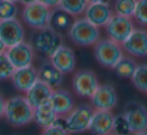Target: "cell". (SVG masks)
Masks as SVG:
<instances>
[{
	"mask_svg": "<svg viewBox=\"0 0 147 135\" xmlns=\"http://www.w3.org/2000/svg\"><path fill=\"white\" fill-rule=\"evenodd\" d=\"M3 116L10 126L22 127L32 121L33 109L24 97L15 96L5 100Z\"/></svg>",
	"mask_w": 147,
	"mask_h": 135,
	"instance_id": "1",
	"label": "cell"
},
{
	"mask_svg": "<svg viewBox=\"0 0 147 135\" xmlns=\"http://www.w3.org/2000/svg\"><path fill=\"white\" fill-rule=\"evenodd\" d=\"M30 47L33 51L45 57H51L59 47L63 45L61 35L49 27L37 29L30 37Z\"/></svg>",
	"mask_w": 147,
	"mask_h": 135,
	"instance_id": "2",
	"label": "cell"
},
{
	"mask_svg": "<svg viewBox=\"0 0 147 135\" xmlns=\"http://www.w3.org/2000/svg\"><path fill=\"white\" fill-rule=\"evenodd\" d=\"M121 45L109 38L99 39L94 45V55L102 67L113 69L118 61L124 55Z\"/></svg>",
	"mask_w": 147,
	"mask_h": 135,
	"instance_id": "3",
	"label": "cell"
},
{
	"mask_svg": "<svg viewBox=\"0 0 147 135\" xmlns=\"http://www.w3.org/2000/svg\"><path fill=\"white\" fill-rule=\"evenodd\" d=\"M67 33L71 41L79 47H91L100 39L99 27L91 24L86 18L75 20Z\"/></svg>",
	"mask_w": 147,
	"mask_h": 135,
	"instance_id": "4",
	"label": "cell"
},
{
	"mask_svg": "<svg viewBox=\"0 0 147 135\" xmlns=\"http://www.w3.org/2000/svg\"><path fill=\"white\" fill-rule=\"evenodd\" d=\"M94 111V108L88 104H81L75 107L65 116V130L69 133H82L87 131Z\"/></svg>",
	"mask_w": 147,
	"mask_h": 135,
	"instance_id": "5",
	"label": "cell"
},
{
	"mask_svg": "<svg viewBox=\"0 0 147 135\" xmlns=\"http://www.w3.org/2000/svg\"><path fill=\"white\" fill-rule=\"evenodd\" d=\"M51 11V8L35 1L25 5L22 11V19L29 27L35 30L45 28L49 27Z\"/></svg>",
	"mask_w": 147,
	"mask_h": 135,
	"instance_id": "6",
	"label": "cell"
},
{
	"mask_svg": "<svg viewBox=\"0 0 147 135\" xmlns=\"http://www.w3.org/2000/svg\"><path fill=\"white\" fill-rule=\"evenodd\" d=\"M105 28L109 39L122 45L123 41L132 32L134 27L130 17L113 14L105 25Z\"/></svg>",
	"mask_w": 147,
	"mask_h": 135,
	"instance_id": "7",
	"label": "cell"
},
{
	"mask_svg": "<svg viewBox=\"0 0 147 135\" xmlns=\"http://www.w3.org/2000/svg\"><path fill=\"white\" fill-rule=\"evenodd\" d=\"M71 85L75 93L79 97L91 98L100 84L96 74L93 71L80 70L74 76Z\"/></svg>",
	"mask_w": 147,
	"mask_h": 135,
	"instance_id": "8",
	"label": "cell"
},
{
	"mask_svg": "<svg viewBox=\"0 0 147 135\" xmlns=\"http://www.w3.org/2000/svg\"><path fill=\"white\" fill-rule=\"evenodd\" d=\"M124 117L131 132H142L147 129V111L144 105L136 101L128 102L125 106Z\"/></svg>",
	"mask_w": 147,
	"mask_h": 135,
	"instance_id": "9",
	"label": "cell"
},
{
	"mask_svg": "<svg viewBox=\"0 0 147 135\" xmlns=\"http://www.w3.org/2000/svg\"><path fill=\"white\" fill-rule=\"evenodd\" d=\"M90 99L94 110L111 111L118 102L116 89L110 84L99 85Z\"/></svg>",
	"mask_w": 147,
	"mask_h": 135,
	"instance_id": "10",
	"label": "cell"
},
{
	"mask_svg": "<svg viewBox=\"0 0 147 135\" xmlns=\"http://www.w3.org/2000/svg\"><path fill=\"white\" fill-rule=\"evenodd\" d=\"M5 53L14 69L29 67L32 63L34 57V51L32 47L28 43L25 41H21L17 45L7 47Z\"/></svg>",
	"mask_w": 147,
	"mask_h": 135,
	"instance_id": "11",
	"label": "cell"
},
{
	"mask_svg": "<svg viewBox=\"0 0 147 135\" xmlns=\"http://www.w3.org/2000/svg\"><path fill=\"white\" fill-rule=\"evenodd\" d=\"M47 105L57 116L65 117L75 108V100L69 91L55 89L51 92Z\"/></svg>",
	"mask_w": 147,
	"mask_h": 135,
	"instance_id": "12",
	"label": "cell"
},
{
	"mask_svg": "<svg viewBox=\"0 0 147 135\" xmlns=\"http://www.w3.org/2000/svg\"><path fill=\"white\" fill-rule=\"evenodd\" d=\"M24 29L16 18L0 21V39L6 49L24 41Z\"/></svg>",
	"mask_w": 147,
	"mask_h": 135,
	"instance_id": "13",
	"label": "cell"
},
{
	"mask_svg": "<svg viewBox=\"0 0 147 135\" xmlns=\"http://www.w3.org/2000/svg\"><path fill=\"white\" fill-rule=\"evenodd\" d=\"M123 51L130 55L144 57L147 55V32L145 29H133L129 36L121 45Z\"/></svg>",
	"mask_w": 147,
	"mask_h": 135,
	"instance_id": "14",
	"label": "cell"
},
{
	"mask_svg": "<svg viewBox=\"0 0 147 135\" xmlns=\"http://www.w3.org/2000/svg\"><path fill=\"white\" fill-rule=\"evenodd\" d=\"M49 63L63 74H69L76 68L77 59L74 51L69 47L61 45L49 57Z\"/></svg>",
	"mask_w": 147,
	"mask_h": 135,
	"instance_id": "15",
	"label": "cell"
},
{
	"mask_svg": "<svg viewBox=\"0 0 147 135\" xmlns=\"http://www.w3.org/2000/svg\"><path fill=\"white\" fill-rule=\"evenodd\" d=\"M113 15L110 6L107 2L93 3L88 4L86 10H85V16L86 19L97 27L105 26L108 20Z\"/></svg>",
	"mask_w": 147,
	"mask_h": 135,
	"instance_id": "16",
	"label": "cell"
},
{
	"mask_svg": "<svg viewBox=\"0 0 147 135\" xmlns=\"http://www.w3.org/2000/svg\"><path fill=\"white\" fill-rule=\"evenodd\" d=\"M114 115L111 111L95 110L88 130L94 135H107L112 132Z\"/></svg>",
	"mask_w": 147,
	"mask_h": 135,
	"instance_id": "17",
	"label": "cell"
},
{
	"mask_svg": "<svg viewBox=\"0 0 147 135\" xmlns=\"http://www.w3.org/2000/svg\"><path fill=\"white\" fill-rule=\"evenodd\" d=\"M10 79L17 91L25 93L38 80L37 70L32 65L21 68V69H15Z\"/></svg>",
	"mask_w": 147,
	"mask_h": 135,
	"instance_id": "18",
	"label": "cell"
},
{
	"mask_svg": "<svg viewBox=\"0 0 147 135\" xmlns=\"http://www.w3.org/2000/svg\"><path fill=\"white\" fill-rule=\"evenodd\" d=\"M51 92H53V89L49 88L41 81L37 80L33 84V86L25 92L24 98L31 108L34 109L47 104Z\"/></svg>",
	"mask_w": 147,
	"mask_h": 135,
	"instance_id": "19",
	"label": "cell"
},
{
	"mask_svg": "<svg viewBox=\"0 0 147 135\" xmlns=\"http://www.w3.org/2000/svg\"><path fill=\"white\" fill-rule=\"evenodd\" d=\"M75 22V16L63 10L61 7H55L51 11L49 27L59 34L69 32L73 23Z\"/></svg>",
	"mask_w": 147,
	"mask_h": 135,
	"instance_id": "20",
	"label": "cell"
},
{
	"mask_svg": "<svg viewBox=\"0 0 147 135\" xmlns=\"http://www.w3.org/2000/svg\"><path fill=\"white\" fill-rule=\"evenodd\" d=\"M37 79L53 90L59 89L63 80V74L51 63H45L37 71Z\"/></svg>",
	"mask_w": 147,
	"mask_h": 135,
	"instance_id": "21",
	"label": "cell"
},
{
	"mask_svg": "<svg viewBox=\"0 0 147 135\" xmlns=\"http://www.w3.org/2000/svg\"><path fill=\"white\" fill-rule=\"evenodd\" d=\"M55 118L57 115L47 104L33 109L32 121H34L35 124L42 129L51 126Z\"/></svg>",
	"mask_w": 147,
	"mask_h": 135,
	"instance_id": "22",
	"label": "cell"
},
{
	"mask_svg": "<svg viewBox=\"0 0 147 135\" xmlns=\"http://www.w3.org/2000/svg\"><path fill=\"white\" fill-rule=\"evenodd\" d=\"M137 68V63L132 57L123 55L113 68L115 74L120 79H131Z\"/></svg>",
	"mask_w": 147,
	"mask_h": 135,
	"instance_id": "23",
	"label": "cell"
},
{
	"mask_svg": "<svg viewBox=\"0 0 147 135\" xmlns=\"http://www.w3.org/2000/svg\"><path fill=\"white\" fill-rule=\"evenodd\" d=\"M88 2L86 0H59V7L73 16L81 15L85 12Z\"/></svg>",
	"mask_w": 147,
	"mask_h": 135,
	"instance_id": "24",
	"label": "cell"
},
{
	"mask_svg": "<svg viewBox=\"0 0 147 135\" xmlns=\"http://www.w3.org/2000/svg\"><path fill=\"white\" fill-rule=\"evenodd\" d=\"M131 80L134 87L139 92L146 94L147 93V65L142 63L137 65L134 74L131 77Z\"/></svg>",
	"mask_w": 147,
	"mask_h": 135,
	"instance_id": "25",
	"label": "cell"
},
{
	"mask_svg": "<svg viewBox=\"0 0 147 135\" xmlns=\"http://www.w3.org/2000/svg\"><path fill=\"white\" fill-rule=\"evenodd\" d=\"M138 0H116L114 10L116 14L125 17H131L134 12Z\"/></svg>",
	"mask_w": 147,
	"mask_h": 135,
	"instance_id": "26",
	"label": "cell"
},
{
	"mask_svg": "<svg viewBox=\"0 0 147 135\" xmlns=\"http://www.w3.org/2000/svg\"><path fill=\"white\" fill-rule=\"evenodd\" d=\"M17 11L18 10L15 3L6 0H0V21L15 18Z\"/></svg>",
	"mask_w": 147,
	"mask_h": 135,
	"instance_id": "27",
	"label": "cell"
},
{
	"mask_svg": "<svg viewBox=\"0 0 147 135\" xmlns=\"http://www.w3.org/2000/svg\"><path fill=\"white\" fill-rule=\"evenodd\" d=\"M14 70L15 69L11 65L5 51L0 53V81L10 79Z\"/></svg>",
	"mask_w": 147,
	"mask_h": 135,
	"instance_id": "28",
	"label": "cell"
},
{
	"mask_svg": "<svg viewBox=\"0 0 147 135\" xmlns=\"http://www.w3.org/2000/svg\"><path fill=\"white\" fill-rule=\"evenodd\" d=\"M112 132L117 135H130L132 134L129 125L125 119L124 115H117L113 119V128Z\"/></svg>",
	"mask_w": 147,
	"mask_h": 135,
	"instance_id": "29",
	"label": "cell"
},
{
	"mask_svg": "<svg viewBox=\"0 0 147 135\" xmlns=\"http://www.w3.org/2000/svg\"><path fill=\"white\" fill-rule=\"evenodd\" d=\"M147 0H138L132 16L142 26L147 25Z\"/></svg>",
	"mask_w": 147,
	"mask_h": 135,
	"instance_id": "30",
	"label": "cell"
},
{
	"mask_svg": "<svg viewBox=\"0 0 147 135\" xmlns=\"http://www.w3.org/2000/svg\"><path fill=\"white\" fill-rule=\"evenodd\" d=\"M41 135H69V132L63 130V129L57 128V127L49 126L43 129Z\"/></svg>",
	"mask_w": 147,
	"mask_h": 135,
	"instance_id": "31",
	"label": "cell"
},
{
	"mask_svg": "<svg viewBox=\"0 0 147 135\" xmlns=\"http://www.w3.org/2000/svg\"><path fill=\"white\" fill-rule=\"evenodd\" d=\"M36 1L41 3V4L45 5V6L51 9L55 8V7H57L59 4V0H36Z\"/></svg>",
	"mask_w": 147,
	"mask_h": 135,
	"instance_id": "32",
	"label": "cell"
},
{
	"mask_svg": "<svg viewBox=\"0 0 147 135\" xmlns=\"http://www.w3.org/2000/svg\"><path fill=\"white\" fill-rule=\"evenodd\" d=\"M4 106H5V99L2 95L0 94V118L3 116V113H4Z\"/></svg>",
	"mask_w": 147,
	"mask_h": 135,
	"instance_id": "33",
	"label": "cell"
},
{
	"mask_svg": "<svg viewBox=\"0 0 147 135\" xmlns=\"http://www.w3.org/2000/svg\"><path fill=\"white\" fill-rule=\"evenodd\" d=\"M18 1H20L22 4H24V5H27V4H30V3H33V2H35L36 0H18Z\"/></svg>",
	"mask_w": 147,
	"mask_h": 135,
	"instance_id": "34",
	"label": "cell"
},
{
	"mask_svg": "<svg viewBox=\"0 0 147 135\" xmlns=\"http://www.w3.org/2000/svg\"><path fill=\"white\" fill-rule=\"evenodd\" d=\"M6 51V47H5V45L3 43V41L0 39V53H3V51Z\"/></svg>",
	"mask_w": 147,
	"mask_h": 135,
	"instance_id": "35",
	"label": "cell"
},
{
	"mask_svg": "<svg viewBox=\"0 0 147 135\" xmlns=\"http://www.w3.org/2000/svg\"><path fill=\"white\" fill-rule=\"evenodd\" d=\"M88 4H93V3H98V2H103L104 0H86Z\"/></svg>",
	"mask_w": 147,
	"mask_h": 135,
	"instance_id": "36",
	"label": "cell"
},
{
	"mask_svg": "<svg viewBox=\"0 0 147 135\" xmlns=\"http://www.w3.org/2000/svg\"><path fill=\"white\" fill-rule=\"evenodd\" d=\"M132 135H147L146 131H142V132H136V133H132Z\"/></svg>",
	"mask_w": 147,
	"mask_h": 135,
	"instance_id": "37",
	"label": "cell"
},
{
	"mask_svg": "<svg viewBox=\"0 0 147 135\" xmlns=\"http://www.w3.org/2000/svg\"><path fill=\"white\" fill-rule=\"evenodd\" d=\"M6 1H9V2H13V3H15V2H17L18 0H6Z\"/></svg>",
	"mask_w": 147,
	"mask_h": 135,
	"instance_id": "38",
	"label": "cell"
},
{
	"mask_svg": "<svg viewBox=\"0 0 147 135\" xmlns=\"http://www.w3.org/2000/svg\"><path fill=\"white\" fill-rule=\"evenodd\" d=\"M107 135H117V134H115V133L111 132V133H109V134H107Z\"/></svg>",
	"mask_w": 147,
	"mask_h": 135,
	"instance_id": "39",
	"label": "cell"
}]
</instances>
